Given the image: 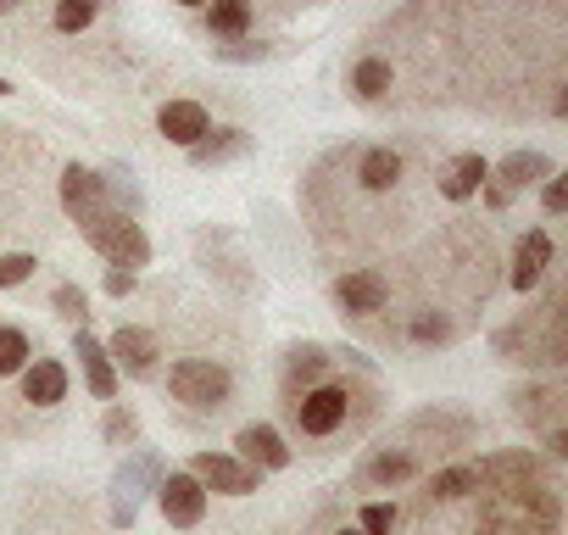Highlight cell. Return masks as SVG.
<instances>
[{
  "mask_svg": "<svg viewBox=\"0 0 568 535\" xmlns=\"http://www.w3.org/2000/svg\"><path fill=\"white\" fill-rule=\"evenodd\" d=\"M0 95H18V90H12V84H7V79H0Z\"/></svg>",
  "mask_w": 568,
  "mask_h": 535,
  "instance_id": "cell-32",
  "label": "cell"
},
{
  "mask_svg": "<svg viewBox=\"0 0 568 535\" xmlns=\"http://www.w3.org/2000/svg\"><path fill=\"white\" fill-rule=\"evenodd\" d=\"M40 173H45V145L18 123H0V234L29 229L23 218L40 223Z\"/></svg>",
  "mask_w": 568,
  "mask_h": 535,
  "instance_id": "cell-6",
  "label": "cell"
},
{
  "mask_svg": "<svg viewBox=\"0 0 568 535\" xmlns=\"http://www.w3.org/2000/svg\"><path fill=\"white\" fill-rule=\"evenodd\" d=\"M479 491H485V468H479V463H452V468H435V474L424 480V496H429L435 507L463 502V496H479Z\"/></svg>",
  "mask_w": 568,
  "mask_h": 535,
  "instance_id": "cell-21",
  "label": "cell"
},
{
  "mask_svg": "<svg viewBox=\"0 0 568 535\" xmlns=\"http://www.w3.org/2000/svg\"><path fill=\"white\" fill-rule=\"evenodd\" d=\"M51 307H57V313H62V319H68L73 330H79V324H90V296H84V291H79L73 280L51 291Z\"/></svg>",
  "mask_w": 568,
  "mask_h": 535,
  "instance_id": "cell-28",
  "label": "cell"
},
{
  "mask_svg": "<svg viewBox=\"0 0 568 535\" xmlns=\"http://www.w3.org/2000/svg\"><path fill=\"white\" fill-rule=\"evenodd\" d=\"M34 274H40L34 251H0V291H12V285H29Z\"/></svg>",
  "mask_w": 568,
  "mask_h": 535,
  "instance_id": "cell-27",
  "label": "cell"
},
{
  "mask_svg": "<svg viewBox=\"0 0 568 535\" xmlns=\"http://www.w3.org/2000/svg\"><path fill=\"white\" fill-rule=\"evenodd\" d=\"M156 129H162V140H173V145L190 151V145L212 129V107L195 101V95H173V101L156 107Z\"/></svg>",
  "mask_w": 568,
  "mask_h": 535,
  "instance_id": "cell-16",
  "label": "cell"
},
{
  "mask_svg": "<svg viewBox=\"0 0 568 535\" xmlns=\"http://www.w3.org/2000/svg\"><path fill=\"white\" fill-rule=\"evenodd\" d=\"M57 206L73 218V223H90L101 206H112V190H106V173H95V168H79V162H68L62 168V179H57Z\"/></svg>",
  "mask_w": 568,
  "mask_h": 535,
  "instance_id": "cell-14",
  "label": "cell"
},
{
  "mask_svg": "<svg viewBox=\"0 0 568 535\" xmlns=\"http://www.w3.org/2000/svg\"><path fill=\"white\" fill-rule=\"evenodd\" d=\"M518 418H524L529 430H557V424H562V385L518 391Z\"/></svg>",
  "mask_w": 568,
  "mask_h": 535,
  "instance_id": "cell-22",
  "label": "cell"
},
{
  "mask_svg": "<svg viewBox=\"0 0 568 535\" xmlns=\"http://www.w3.org/2000/svg\"><path fill=\"white\" fill-rule=\"evenodd\" d=\"M562 0H407L357 40L346 95L363 112H479L557 123L568 112Z\"/></svg>",
  "mask_w": 568,
  "mask_h": 535,
  "instance_id": "cell-1",
  "label": "cell"
},
{
  "mask_svg": "<svg viewBox=\"0 0 568 535\" xmlns=\"http://www.w3.org/2000/svg\"><path fill=\"white\" fill-rule=\"evenodd\" d=\"M118 12L123 0H18V12L0 18V40L45 79L90 90L123 62V40L112 29Z\"/></svg>",
  "mask_w": 568,
  "mask_h": 535,
  "instance_id": "cell-2",
  "label": "cell"
},
{
  "mask_svg": "<svg viewBox=\"0 0 568 535\" xmlns=\"http://www.w3.org/2000/svg\"><path fill=\"white\" fill-rule=\"evenodd\" d=\"M18 380H23L18 396H23V407H34V413H57V407L68 402V363H62V357H34Z\"/></svg>",
  "mask_w": 568,
  "mask_h": 535,
  "instance_id": "cell-15",
  "label": "cell"
},
{
  "mask_svg": "<svg viewBox=\"0 0 568 535\" xmlns=\"http://www.w3.org/2000/svg\"><path fill=\"white\" fill-rule=\"evenodd\" d=\"M134 285H140V274H134V268H106V296H112V302L134 296Z\"/></svg>",
  "mask_w": 568,
  "mask_h": 535,
  "instance_id": "cell-30",
  "label": "cell"
},
{
  "mask_svg": "<svg viewBox=\"0 0 568 535\" xmlns=\"http://www.w3.org/2000/svg\"><path fill=\"white\" fill-rule=\"evenodd\" d=\"M34 357H40V341H34L23 324H7V319H0V380H7V374H23Z\"/></svg>",
  "mask_w": 568,
  "mask_h": 535,
  "instance_id": "cell-24",
  "label": "cell"
},
{
  "mask_svg": "<svg viewBox=\"0 0 568 535\" xmlns=\"http://www.w3.org/2000/svg\"><path fill=\"white\" fill-rule=\"evenodd\" d=\"M551 168H557V162H551L546 151H535V145H529V151H507L501 162H490V179H496V184H501V190L518 201V195H524V190H535Z\"/></svg>",
  "mask_w": 568,
  "mask_h": 535,
  "instance_id": "cell-18",
  "label": "cell"
},
{
  "mask_svg": "<svg viewBox=\"0 0 568 535\" xmlns=\"http://www.w3.org/2000/svg\"><path fill=\"white\" fill-rule=\"evenodd\" d=\"M73 352H79V363H84V385H90V396L112 402V396H118V369H112L106 346H101L84 324H79V335H73Z\"/></svg>",
  "mask_w": 568,
  "mask_h": 535,
  "instance_id": "cell-20",
  "label": "cell"
},
{
  "mask_svg": "<svg viewBox=\"0 0 568 535\" xmlns=\"http://www.w3.org/2000/svg\"><path fill=\"white\" fill-rule=\"evenodd\" d=\"M101 435H106V446H140V418H134V407H106V418H101Z\"/></svg>",
  "mask_w": 568,
  "mask_h": 535,
  "instance_id": "cell-25",
  "label": "cell"
},
{
  "mask_svg": "<svg viewBox=\"0 0 568 535\" xmlns=\"http://www.w3.org/2000/svg\"><path fill=\"white\" fill-rule=\"evenodd\" d=\"M184 29L217 57V62H234V68H251V62H273L284 51H296L284 34H273L278 23H296L307 7H324V0H173Z\"/></svg>",
  "mask_w": 568,
  "mask_h": 535,
  "instance_id": "cell-4",
  "label": "cell"
},
{
  "mask_svg": "<svg viewBox=\"0 0 568 535\" xmlns=\"http://www.w3.org/2000/svg\"><path fill=\"white\" fill-rule=\"evenodd\" d=\"M396 285L385 268H368V262H352V268H335V280H329V302L341 307V319L352 324H374L385 307H390Z\"/></svg>",
  "mask_w": 568,
  "mask_h": 535,
  "instance_id": "cell-8",
  "label": "cell"
},
{
  "mask_svg": "<svg viewBox=\"0 0 568 535\" xmlns=\"http://www.w3.org/2000/svg\"><path fill=\"white\" fill-rule=\"evenodd\" d=\"M84 229V240L112 262V268H140L151 262V240H145V229H140V218L134 212H123V206H101L90 223H79Z\"/></svg>",
  "mask_w": 568,
  "mask_h": 535,
  "instance_id": "cell-9",
  "label": "cell"
},
{
  "mask_svg": "<svg viewBox=\"0 0 568 535\" xmlns=\"http://www.w3.org/2000/svg\"><path fill=\"white\" fill-rule=\"evenodd\" d=\"M551 262H557L551 229H546V223H529V229L513 240V268H507V285H513L518 296L540 291V280L551 274Z\"/></svg>",
  "mask_w": 568,
  "mask_h": 535,
  "instance_id": "cell-10",
  "label": "cell"
},
{
  "mask_svg": "<svg viewBox=\"0 0 568 535\" xmlns=\"http://www.w3.org/2000/svg\"><path fill=\"white\" fill-rule=\"evenodd\" d=\"M156 480H162V463H156L151 452H134V457L118 468V485H112V491H118V502H129V507H134L145 491H156Z\"/></svg>",
  "mask_w": 568,
  "mask_h": 535,
  "instance_id": "cell-23",
  "label": "cell"
},
{
  "mask_svg": "<svg viewBox=\"0 0 568 535\" xmlns=\"http://www.w3.org/2000/svg\"><path fill=\"white\" fill-rule=\"evenodd\" d=\"M396 524H402V507L396 502H363L357 507V529L363 535H396Z\"/></svg>",
  "mask_w": 568,
  "mask_h": 535,
  "instance_id": "cell-26",
  "label": "cell"
},
{
  "mask_svg": "<svg viewBox=\"0 0 568 535\" xmlns=\"http://www.w3.org/2000/svg\"><path fill=\"white\" fill-rule=\"evenodd\" d=\"M474 435H479V424H474L468 413L429 407V413L407 418L396 441L374 446V452L357 463V474H352V491H396V485H407V480H413V474H418L429 457H452V452H463Z\"/></svg>",
  "mask_w": 568,
  "mask_h": 535,
  "instance_id": "cell-5",
  "label": "cell"
},
{
  "mask_svg": "<svg viewBox=\"0 0 568 535\" xmlns=\"http://www.w3.org/2000/svg\"><path fill=\"white\" fill-rule=\"evenodd\" d=\"M278 413L296 446L335 452L341 441H357L379 418V374H335V352L307 341L284 357L278 374Z\"/></svg>",
  "mask_w": 568,
  "mask_h": 535,
  "instance_id": "cell-3",
  "label": "cell"
},
{
  "mask_svg": "<svg viewBox=\"0 0 568 535\" xmlns=\"http://www.w3.org/2000/svg\"><path fill=\"white\" fill-rule=\"evenodd\" d=\"M234 446H240V457H245L251 468H262V474H278V468L296 463V446L284 441L273 424H245V430L234 435Z\"/></svg>",
  "mask_w": 568,
  "mask_h": 535,
  "instance_id": "cell-17",
  "label": "cell"
},
{
  "mask_svg": "<svg viewBox=\"0 0 568 535\" xmlns=\"http://www.w3.org/2000/svg\"><path fill=\"white\" fill-rule=\"evenodd\" d=\"M206 485L190 474V468H168L162 480H156V507H162V518L173 524V529H195L201 518H206Z\"/></svg>",
  "mask_w": 568,
  "mask_h": 535,
  "instance_id": "cell-12",
  "label": "cell"
},
{
  "mask_svg": "<svg viewBox=\"0 0 568 535\" xmlns=\"http://www.w3.org/2000/svg\"><path fill=\"white\" fill-rule=\"evenodd\" d=\"M168 396L184 413H223L234 402V369L217 357H179L168 369Z\"/></svg>",
  "mask_w": 568,
  "mask_h": 535,
  "instance_id": "cell-7",
  "label": "cell"
},
{
  "mask_svg": "<svg viewBox=\"0 0 568 535\" xmlns=\"http://www.w3.org/2000/svg\"><path fill=\"white\" fill-rule=\"evenodd\" d=\"M190 474H195L206 491H217V496H256V491H262V468H251V463L234 457V452H195V457H190Z\"/></svg>",
  "mask_w": 568,
  "mask_h": 535,
  "instance_id": "cell-11",
  "label": "cell"
},
{
  "mask_svg": "<svg viewBox=\"0 0 568 535\" xmlns=\"http://www.w3.org/2000/svg\"><path fill=\"white\" fill-rule=\"evenodd\" d=\"M324 535H363V529H357V524H341V518L329 513V518H324Z\"/></svg>",
  "mask_w": 568,
  "mask_h": 535,
  "instance_id": "cell-31",
  "label": "cell"
},
{
  "mask_svg": "<svg viewBox=\"0 0 568 535\" xmlns=\"http://www.w3.org/2000/svg\"><path fill=\"white\" fill-rule=\"evenodd\" d=\"M251 145H256V140H251L245 129H234V123H229V129H217V123H212V129L190 145V168H223V162L245 157Z\"/></svg>",
  "mask_w": 568,
  "mask_h": 535,
  "instance_id": "cell-19",
  "label": "cell"
},
{
  "mask_svg": "<svg viewBox=\"0 0 568 535\" xmlns=\"http://www.w3.org/2000/svg\"><path fill=\"white\" fill-rule=\"evenodd\" d=\"M540 206H546V218H562V206H568V173L562 168H551L540 179Z\"/></svg>",
  "mask_w": 568,
  "mask_h": 535,
  "instance_id": "cell-29",
  "label": "cell"
},
{
  "mask_svg": "<svg viewBox=\"0 0 568 535\" xmlns=\"http://www.w3.org/2000/svg\"><path fill=\"white\" fill-rule=\"evenodd\" d=\"M106 357H112L118 374H129V380H151L156 363H162V335L145 330V324H118L112 341H106Z\"/></svg>",
  "mask_w": 568,
  "mask_h": 535,
  "instance_id": "cell-13",
  "label": "cell"
}]
</instances>
